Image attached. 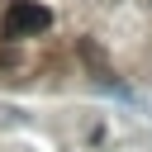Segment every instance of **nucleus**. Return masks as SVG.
<instances>
[{
  "mask_svg": "<svg viewBox=\"0 0 152 152\" xmlns=\"http://www.w3.org/2000/svg\"><path fill=\"white\" fill-rule=\"evenodd\" d=\"M142 104H147V109H152V95H142Z\"/></svg>",
  "mask_w": 152,
  "mask_h": 152,
  "instance_id": "nucleus-2",
  "label": "nucleus"
},
{
  "mask_svg": "<svg viewBox=\"0 0 152 152\" xmlns=\"http://www.w3.org/2000/svg\"><path fill=\"white\" fill-rule=\"evenodd\" d=\"M48 24H52V10H48V5H38V0H14V5L5 10L0 33H5V38H33V33H43Z\"/></svg>",
  "mask_w": 152,
  "mask_h": 152,
  "instance_id": "nucleus-1",
  "label": "nucleus"
}]
</instances>
